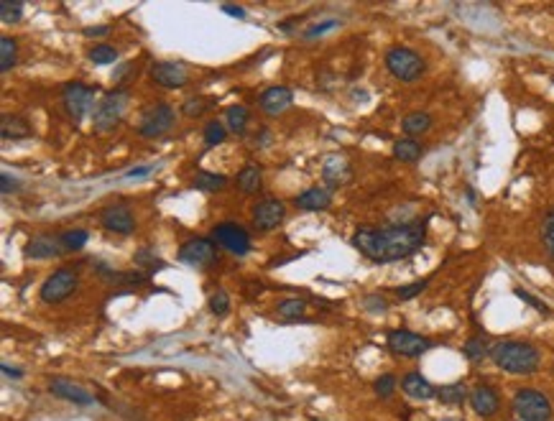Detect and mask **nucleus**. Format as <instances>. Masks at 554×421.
<instances>
[{
    "instance_id": "ddd939ff",
    "label": "nucleus",
    "mask_w": 554,
    "mask_h": 421,
    "mask_svg": "<svg viewBox=\"0 0 554 421\" xmlns=\"http://www.w3.org/2000/svg\"><path fill=\"white\" fill-rule=\"evenodd\" d=\"M468 398H470V409L481 416V419H491V416H496V414H498V409H501L498 391H496L493 385H488V383L475 385Z\"/></svg>"
},
{
    "instance_id": "4be33fe9",
    "label": "nucleus",
    "mask_w": 554,
    "mask_h": 421,
    "mask_svg": "<svg viewBox=\"0 0 554 421\" xmlns=\"http://www.w3.org/2000/svg\"><path fill=\"white\" fill-rule=\"evenodd\" d=\"M0 135L6 140H19V138H29L31 135V128L29 123L24 118H13V115H6L3 123H0Z\"/></svg>"
},
{
    "instance_id": "a211bd4d",
    "label": "nucleus",
    "mask_w": 554,
    "mask_h": 421,
    "mask_svg": "<svg viewBox=\"0 0 554 421\" xmlns=\"http://www.w3.org/2000/svg\"><path fill=\"white\" fill-rule=\"evenodd\" d=\"M401 391L406 393V396L416 398V401H429V398L437 396V388H434L421 373H406L401 378Z\"/></svg>"
},
{
    "instance_id": "f3484780",
    "label": "nucleus",
    "mask_w": 554,
    "mask_h": 421,
    "mask_svg": "<svg viewBox=\"0 0 554 421\" xmlns=\"http://www.w3.org/2000/svg\"><path fill=\"white\" fill-rule=\"evenodd\" d=\"M294 95L289 87L284 85H276V87H268V90L261 92V98H258V103H261V108L268 113V115H279V113H284L292 105Z\"/></svg>"
},
{
    "instance_id": "412c9836",
    "label": "nucleus",
    "mask_w": 554,
    "mask_h": 421,
    "mask_svg": "<svg viewBox=\"0 0 554 421\" xmlns=\"http://www.w3.org/2000/svg\"><path fill=\"white\" fill-rule=\"evenodd\" d=\"M322 174L332 187H337V184H345L347 179H350V166H347V161L340 159V156H329V159L324 161Z\"/></svg>"
},
{
    "instance_id": "20e7f679",
    "label": "nucleus",
    "mask_w": 554,
    "mask_h": 421,
    "mask_svg": "<svg viewBox=\"0 0 554 421\" xmlns=\"http://www.w3.org/2000/svg\"><path fill=\"white\" fill-rule=\"evenodd\" d=\"M513 411L521 421H549L552 419V403L544 393L534 388H521L513 396Z\"/></svg>"
},
{
    "instance_id": "37998d69",
    "label": "nucleus",
    "mask_w": 554,
    "mask_h": 421,
    "mask_svg": "<svg viewBox=\"0 0 554 421\" xmlns=\"http://www.w3.org/2000/svg\"><path fill=\"white\" fill-rule=\"evenodd\" d=\"M207 108H210V103H202V98H192V100H187V103H184V115H189V118L202 115V113L207 110Z\"/></svg>"
},
{
    "instance_id": "58836bf2",
    "label": "nucleus",
    "mask_w": 554,
    "mask_h": 421,
    "mask_svg": "<svg viewBox=\"0 0 554 421\" xmlns=\"http://www.w3.org/2000/svg\"><path fill=\"white\" fill-rule=\"evenodd\" d=\"M426 284L429 281L426 279H421V281H414V284H409V286H401V289H396V296L401 301H406V299H414V296H419L421 291L426 289Z\"/></svg>"
},
{
    "instance_id": "de8ad7c7",
    "label": "nucleus",
    "mask_w": 554,
    "mask_h": 421,
    "mask_svg": "<svg viewBox=\"0 0 554 421\" xmlns=\"http://www.w3.org/2000/svg\"><path fill=\"white\" fill-rule=\"evenodd\" d=\"M222 11H225L227 16H235V19H243L245 16V11L240 6H222Z\"/></svg>"
},
{
    "instance_id": "2f4dec72",
    "label": "nucleus",
    "mask_w": 554,
    "mask_h": 421,
    "mask_svg": "<svg viewBox=\"0 0 554 421\" xmlns=\"http://www.w3.org/2000/svg\"><path fill=\"white\" fill-rule=\"evenodd\" d=\"M90 61L92 64H98V67L113 64V61H118V51L113 49V46H108V43H98V46H92L90 49Z\"/></svg>"
},
{
    "instance_id": "4468645a",
    "label": "nucleus",
    "mask_w": 554,
    "mask_h": 421,
    "mask_svg": "<svg viewBox=\"0 0 554 421\" xmlns=\"http://www.w3.org/2000/svg\"><path fill=\"white\" fill-rule=\"evenodd\" d=\"M100 222L108 232H116V235H130L135 230V217L125 204H110L103 209L100 214Z\"/></svg>"
},
{
    "instance_id": "aec40b11",
    "label": "nucleus",
    "mask_w": 554,
    "mask_h": 421,
    "mask_svg": "<svg viewBox=\"0 0 554 421\" xmlns=\"http://www.w3.org/2000/svg\"><path fill=\"white\" fill-rule=\"evenodd\" d=\"M24 253H26V258H54L61 253V245H59V240L41 235V238L29 240V245H26Z\"/></svg>"
},
{
    "instance_id": "39448f33",
    "label": "nucleus",
    "mask_w": 554,
    "mask_h": 421,
    "mask_svg": "<svg viewBox=\"0 0 554 421\" xmlns=\"http://www.w3.org/2000/svg\"><path fill=\"white\" fill-rule=\"evenodd\" d=\"M128 108V92L125 90H116V92H108L105 100H100L98 110L92 115V123H95V128L108 133L113 130L120 123L123 118V110Z\"/></svg>"
},
{
    "instance_id": "dca6fc26",
    "label": "nucleus",
    "mask_w": 554,
    "mask_h": 421,
    "mask_svg": "<svg viewBox=\"0 0 554 421\" xmlns=\"http://www.w3.org/2000/svg\"><path fill=\"white\" fill-rule=\"evenodd\" d=\"M49 391L54 393V396L64 398V401L77 403V406H92V403H95V396H92V393H87L82 385L72 383V380H67V378H54L49 383Z\"/></svg>"
},
{
    "instance_id": "c03bdc74",
    "label": "nucleus",
    "mask_w": 554,
    "mask_h": 421,
    "mask_svg": "<svg viewBox=\"0 0 554 421\" xmlns=\"http://www.w3.org/2000/svg\"><path fill=\"white\" fill-rule=\"evenodd\" d=\"M516 296H518V299H524L529 306H534L536 311H542V314H549V306H544L542 301L536 299V296H531L529 291H524V289H516Z\"/></svg>"
},
{
    "instance_id": "79ce46f5",
    "label": "nucleus",
    "mask_w": 554,
    "mask_h": 421,
    "mask_svg": "<svg viewBox=\"0 0 554 421\" xmlns=\"http://www.w3.org/2000/svg\"><path fill=\"white\" fill-rule=\"evenodd\" d=\"M135 263H138V266H146L148 271L164 269V261H161V258H153L148 251H138V253H135Z\"/></svg>"
},
{
    "instance_id": "5701e85b",
    "label": "nucleus",
    "mask_w": 554,
    "mask_h": 421,
    "mask_svg": "<svg viewBox=\"0 0 554 421\" xmlns=\"http://www.w3.org/2000/svg\"><path fill=\"white\" fill-rule=\"evenodd\" d=\"M421 153H424V148L411 138H401L394 143V156L404 164H416L421 159Z\"/></svg>"
},
{
    "instance_id": "8fccbe9b",
    "label": "nucleus",
    "mask_w": 554,
    "mask_h": 421,
    "mask_svg": "<svg viewBox=\"0 0 554 421\" xmlns=\"http://www.w3.org/2000/svg\"><path fill=\"white\" fill-rule=\"evenodd\" d=\"M0 370L6 373V375H11V378H21V375H24V373L16 370V368H11V365H0Z\"/></svg>"
},
{
    "instance_id": "c9c22d12",
    "label": "nucleus",
    "mask_w": 554,
    "mask_h": 421,
    "mask_svg": "<svg viewBox=\"0 0 554 421\" xmlns=\"http://www.w3.org/2000/svg\"><path fill=\"white\" fill-rule=\"evenodd\" d=\"M542 243H544V248H547L549 256L554 258V207L549 209V214L542 222Z\"/></svg>"
},
{
    "instance_id": "f03ea898",
    "label": "nucleus",
    "mask_w": 554,
    "mask_h": 421,
    "mask_svg": "<svg viewBox=\"0 0 554 421\" xmlns=\"http://www.w3.org/2000/svg\"><path fill=\"white\" fill-rule=\"evenodd\" d=\"M491 360L503 373H511V375H531V373L539 370L542 355L529 342L506 340L491 348Z\"/></svg>"
},
{
    "instance_id": "7c9ffc66",
    "label": "nucleus",
    "mask_w": 554,
    "mask_h": 421,
    "mask_svg": "<svg viewBox=\"0 0 554 421\" xmlns=\"http://www.w3.org/2000/svg\"><path fill=\"white\" fill-rule=\"evenodd\" d=\"M24 16V3L21 0H0V19L3 24H19Z\"/></svg>"
},
{
    "instance_id": "1a4fd4ad",
    "label": "nucleus",
    "mask_w": 554,
    "mask_h": 421,
    "mask_svg": "<svg viewBox=\"0 0 554 421\" xmlns=\"http://www.w3.org/2000/svg\"><path fill=\"white\" fill-rule=\"evenodd\" d=\"M74 289H77V274L69 269H59L43 281L41 301H46V304H59V301L67 299L69 293H74Z\"/></svg>"
},
{
    "instance_id": "423d86ee",
    "label": "nucleus",
    "mask_w": 554,
    "mask_h": 421,
    "mask_svg": "<svg viewBox=\"0 0 554 421\" xmlns=\"http://www.w3.org/2000/svg\"><path fill=\"white\" fill-rule=\"evenodd\" d=\"M386 342H389L391 353L399 355V358H419V355H424L426 350L432 348V340H426V337L409 330H391Z\"/></svg>"
},
{
    "instance_id": "f257e3e1",
    "label": "nucleus",
    "mask_w": 554,
    "mask_h": 421,
    "mask_svg": "<svg viewBox=\"0 0 554 421\" xmlns=\"http://www.w3.org/2000/svg\"><path fill=\"white\" fill-rule=\"evenodd\" d=\"M424 238H426V220H414V222H406V225L360 227L353 235V245L368 261L394 263L421 251Z\"/></svg>"
},
{
    "instance_id": "e433bc0d",
    "label": "nucleus",
    "mask_w": 554,
    "mask_h": 421,
    "mask_svg": "<svg viewBox=\"0 0 554 421\" xmlns=\"http://www.w3.org/2000/svg\"><path fill=\"white\" fill-rule=\"evenodd\" d=\"M210 311H212L215 317H225L227 311H230V296H227L222 289L210 296Z\"/></svg>"
},
{
    "instance_id": "09e8293b",
    "label": "nucleus",
    "mask_w": 554,
    "mask_h": 421,
    "mask_svg": "<svg viewBox=\"0 0 554 421\" xmlns=\"http://www.w3.org/2000/svg\"><path fill=\"white\" fill-rule=\"evenodd\" d=\"M148 171H151V166H138V169H130L128 171V177L135 179V177H146Z\"/></svg>"
},
{
    "instance_id": "a18cd8bd",
    "label": "nucleus",
    "mask_w": 554,
    "mask_h": 421,
    "mask_svg": "<svg viewBox=\"0 0 554 421\" xmlns=\"http://www.w3.org/2000/svg\"><path fill=\"white\" fill-rule=\"evenodd\" d=\"M0 189H3V194H11V192L21 189V184H19V179H13L11 174H3V184H0Z\"/></svg>"
},
{
    "instance_id": "c85d7f7f",
    "label": "nucleus",
    "mask_w": 554,
    "mask_h": 421,
    "mask_svg": "<svg viewBox=\"0 0 554 421\" xmlns=\"http://www.w3.org/2000/svg\"><path fill=\"white\" fill-rule=\"evenodd\" d=\"M87 240H90V232L87 230H67L59 238V245L61 251H82Z\"/></svg>"
},
{
    "instance_id": "b1692460",
    "label": "nucleus",
    "mask_w": 554,
    "mask_h": 421,
    "mask_svg": "<svg viewBox=\"0 0 554 421\" xmlns=\"http://www.w3.org/2000/svg\"><path fill=\"white\" fill-rule=\"evenodd\" d=\"M261 169L258 166H245L240 174H237V189L243 192V194H256L261 189Z\"/></svg>"
},
{
    "instance_id": "9d476101",
    "label": "nucleus",
    "mask_w": 554,
    "mask_h": 421,
    "mask_svg": "<svg viewBox=\"0 0 554 421\" xmlns=\"http://www.w3.org/2000/svg\"><path fill=\"white\" fill-rule=\"evenodd\" d=\"M212 243L235 253V256H245L250 251V235L240 225H235V222H222V225L215 227Z\"/></svg>"
},
{
    "instance_id": "3c124183",
    "label": "nucleus",
    "mask_w": 554,
    "mask_h": 421,
    "mask_svg": "<svg viewBox=\"0 0 554 421\" xmlns=\"http://www.w3.org/2000/svg\"><path fill=\"white\" fill-rule=\"evenodd\" d=\"M447 421H457V419H447Z\"/></svg>"
},
{
    "instance_id": "9b49d317",
    "label": "nucleus",
    "mask_w": 554,
    "mask_h": 421,
    "mask_svg": "<svg viewBox=\"0 0 554 421\" xmlns=\"http://www.w3.org/2000/svg\"><path fill=\"white\" fill-rule=\"evenodd\" d=\"M174 125V110H171L169 105L158 103L153 108H148L140 118V125H138V133L146 135V138H158V135H164L166 130Z\"/></svg>"
},
{
    "instance_id": "4c0bfd02",
    "label": "nucleus",
    "mask_w": 554,
    "mask_h": 421,
    "mask_svg": "<svg viewBox=\"0 0 554 421\" xmlns=\"http://www.w3.org/2000/svg\"><path fill=\"white\" fill-rule=\"evenodd\" d=\"M373 391H376L378 398H391V396H394V391H396V378L391 375V373H386V375H381V378L376 380Z\"/></svg>"
},
{
    "instance_id": "7ed1b4c3",
    "label": "nucleus",
    "mask_w": 554,
    "mask_h": 421,
    "mask_svg": "<svg viewBox=\"0 0 554 421\" xmlns=\"http://www.w3.org/2000/svg\"><path fill=\"white\" fill-rule=\"evenodd\" d=\"M386 67H389V72L394 74L396 80L414 82L424 74V59L414 49L394 46V49L386 51Z\"/></svg>"
},
{
    "instance_id": "cd10ccee",
    "label": "nucleus",
    "mask_w": 554,
    "mask_h": 421,
    "mask_svg": "<svg viewBox=\"0 0 554 421\" xmlns=\"http://www.w3.org/2000/svg\"><path fill=\"white\" fill-rule=\"evenodd\" d=\"M437 398L445 406H460V403L468 398V388H465V383H450V385H442L437 391Z\"/></svg>"
},
{
    "instance_id": "393cba45",
    "label": "nucleus",
    "mask_w": 554,
    "mask_h": 421,
    "mask_svg": "<svg viewBox=\"0 0 554 421\" xmlns=\"http://www.w3.org/2000/svg\"><path fill=\"white\" fill-rule=\"evenodd\" d=\"M225 120H227V128H230L232 133H245L248 120H250L248 108H243V105H230L225 110Z\"/></svg>"
},
{
    "instance_id": "473e14b6",
    "label": "nucleus",
    "mask_w": 554,
    "mask_h": 421,
    "mask_svg": "<svg viewBox=\"0 0 554 421\" xmlns=\"http://www.w3.org/2000/svg\"><path fill=\"white\" fill-rule=\"evenodd\" d=\"M465 358L473 363H481L483 358L488 355V342L483 340V337H473V340L465 342V348H463Z\"/></svg>"
},
{
    "instance_id": "bb28decb",
    "label": "nucleus",
    "mask_w": 554,
    "mask_h": 421,
    "mask_svg": "<svg viewBox=\"0 0 554 421\" xmlns=\"http://www.w3.org/2000/svg\"><path fill=\"white\" fill-rule=\"evenodd\" d=\"M401 128L409 135H421L432 128V115H426V113H411V115L404 118Z\"/></svg>"
},
{
    "instance_id": "2eb2a0df",
    "label": "nucleus",
    "mask_w": 554,
    "mask_h": 421,
    "mask_svg": "<svg viewBox=\"0 0 554 421\" xmlns=\"http://www.w3.org/2000/svg\"><path fill=\"white\" fill-rule=\"evenodd\" d=\"M287 217V207L279 199H263L253 207V225L261 232L276 230L281 225V220Z\"/></svg>"
},
{
    "instance_id": "f704fd0d",
    "label": "nucleus",
    "mask_w": 554,
    "mask_h": 421,
    "mask_svg": "<svg viewBox=\"0 0 554 421\" xmlns=\"http://www.w3.org/2000/svg\"><path fill=\"white\" fill-rule=\"evenodd\" d=\"M307 304L302 299H287L279 304V317L281 319H299L304 314Z\"/></svg>"
},
{
    "instance_id": "ea45409f",
    "label": "nucleus",
    "mask_w": 554,
    "mask_h": 421,
    "mask_svg": "<svg viewBox=\"0 0 554 421\" xmlns=\"http://www.w3.org/2000/svg\"><path fill=\"white\" fill-rule=\"evenodd\" d=\"M363 306H366L368 311H373V314H381V311L389 309V301H386L381 293H368L366 299H363Z\"/></svg>"
},
{
    "instance_id": "a19ab883",
    "label": "nucleus",
    "mask_w": 554,
    "mask_h": 421,
    "mask_svg": "<svg viewBox=\"0 0 554 421\" xmlns=\"http://www.w3.org/2000/svg\"><path fill=\"white\" fill-rule=\"evenodd\" d=\"M340 26V21H322V24H317V26H312L309 31L304 33V38L307 41H312V38H317V36H322V33H327V31H332V28H337Z\"/></svg>"
},
{
    "instance_id": "6ab92c4d",
    "label": "nucleus",
    "mask_w": 554,
    "mask_h": 421,
    "mask_svg": "<svg viewBox=\"0 0 554 421\" xmlns=\"http://www.w3.org/2000/svg\"><path fill=\"white\" fill-rule=\"evenodd\" d=\"M297 207L304 209V212H319V209L329 207V192L319 189V187H312V189L302 192L297 197Z\"/></svg>"
},
{
    "instance_id": "72a5a7b5",
    "label": "nucleus",
    "mask_w": 554,
    "mask_h": 421,
    "mask_svg": "<svg viewBox=\"0 0 554 421\" xmlns=\"http://www.w3.org/2000/svg\"><path fill=\"white\" fill-rule=\"evenodd\" d=\"M225 135H227V130L220 120H210L207 125H205V143H207L210 148L220 146V143L225 140Z\"/></svg>"
},
{
    "instance_id": "49530a36",
    "label": "nucleus",
    "mask_w": 554,
    "mask_h": 421,
    "mask_svg": "<svg viewBox=\"0 0 554 421\" xmlns=\"http://www.w3.org/2000/svg\"><path fill=\"white\" fill-rule=\"evenodd\" d=\"M105 33H110L108 26H95V28H85V36H105Z\"/></svg>"
},
{
    "instance_id": "6e6552de",
    "label": "nucleus",
    "mask_w": 554,
    "mask_h": 421,
    "mask_svg": "<svg viewBox=\"0 0 554 421\" xmlns=\"http://www.w3.org/2000/svg\"><path fill=\"white\" fill-rule=\"evenodd\" d=\"M179 261L195 269H207L217 261V245L207 238H192L179 248Z\"/></svg>"
},
{
    "instance_id": "a878e982",
    "label": "nucleus",
    "mask_w": 554,
    "mask_h": 421,
    "mask_svg": "<svg viewBox=\"0 0 554 421\" xmlns=\"http://www.w3.org/2000/svg\"><path fill=\"white\" fill-rule=\"evenodd\" d=\"M195 187L202 192H220L227 187V179L222 174H212V171H197Z\"/></svg>"
},
{
    "instance_id": "c756f323",
    "label": "nucleus",
    "mask_w": 554,
    "mask_h": 421,
    "mask_svg": "<svg viewBox=\"0 0 554 421\" xmlns=\"http://www.w3.org/2000/svg\"><path fill=\"white\" fill-rule=\"evenodd\" d=\"M16 59H19V46L11 36H3L0 38V69L8 72L16 64Z\"/></svg>"
},
{
    "instance_id": "f8f14e48",
    "label": "nucleus",
    "mask_w": 554,
    "mask_h": 421,
    "mask_svg": "<svg viewBox=\"0 0 554 421\" xmlns=\"http://www.w3.org/2000/svg\"><path fill=\"white\" fill-rule=\"evenodd\" d=\"M151 80L164 90H179L187 85V67L179 61H156L151 67Z\"/></svg>"
},
{
    "instance_id": "0eeeda50",
    "label": "nucleus",
    "mask_w": 554,
    "mask_h": 421,
    "mask_svg": "<svg viewBox=\"0 0 554 421\" xmlns=\"http://www.w3.org/2000/svg\"><path fill=\"white\" fill-rule=\"evenodd\" d=\"M61 103H64V110L72 118L74 123H79L82 118L90 113L92 103H95V90L82 82H72V85L64 87V95H61Z\"/></svg>"
}]
</instances>
